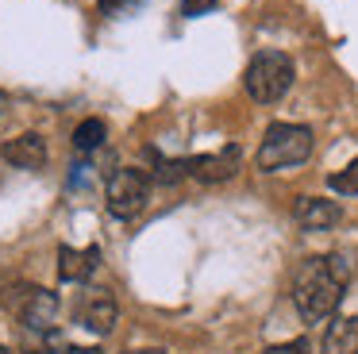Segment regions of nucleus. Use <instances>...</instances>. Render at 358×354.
<instances>
[{"label":"nucleus","instance_id":"f257e3e1","mask_svg":"<svg viewBox=\"0 0 358 354\" xmlns=\"http://www.w3.org/2000/svg\"><path fill=\"white\" fill-rule=\"evenodd\" d=\"M350 281V266L343 254H316L304 258L293 274V304L304 323H320L339 308Z\"/></svg>","mask_w":358,"mask_h":354},{"label":"nucleus","instance_id":"f03ea898","mask_svg":"<svg viewBox=\"0 0 358 354\" xmlns=\"http://www.w3.org/2000/svg\"><path fill=\"white\" fill-rule=\"evenodd\" d=\"M312 154V131L304 123H273L266 131L262 146H258V169L266 174H278L285 166H301Z\"/></svg>","mask_w":358,"mask_h":354},{"label":"nucleus","instance_id":"7ed1b4c3","mask_svg":"<svg viewBox=\"0 0 358 354\" xmlns=\"http://www.w3.org/2000/svg\"><path fill=\"white\" fill-rule=\"evenodd\" d=\"M293 58L281 50H262L250 58L247 66V77H243V85H247V92L258 100V104H273V100H281L289 89H293Z\"/></svg>","mask_w":358,"mask_h":354},{"label":"nucleus","instance_id":"20e7f679","mask_svg":"<svg viewBox=\"0 0 358 354\" xmlns=\"http://www.w3.org/2000/svg\"><path fill=\"white\" fill-rule=\"evenodd\" d=\"M8 312L20 320V327H55L58 320V297L39 285H20L4 297Z\"/></svg>","mask_w":358,"mask_h":354},{"label":"nucleus","instance_id":"39448f33","mask_svg":"<svg viewBox=\"0 0 358 354\" xmlns=\"http://www.w3.org/2000/svg\"><path fill=\"white\" fill-rule=\"evenodd\" d=\"M150 192V177L143 169H116L108 177V189H104V200H108V212L116 220H131V215L143 212Z\"/></svg>","mask_w":358,"mask_h":354},{"label":"nucleus","instance_id":"423d86ee","mask_svg":"<svg viewBox=\"0 0 358 354\" xmlns=\"http://www.w3.org/2000/svg\"><path fill=\"white\" fill-rule=\"evenodd\" d=\"M120 320V304L108 289H85L78 300H73V323L93 335H108Z\"/></svg>","mask_w":358,"mask_h":354},{"label":"nucleus","instance_id":"0eeeda50","mask_svg":"<svg viewBox=\"0 0 358 354\" xmlns=\"http://www.w3.org/2000/svg\"><path fill=\"white\" fill-rule=\"evenodd\" d=\"M235 174H239V146H227L220 154H196V158H189V177H196L204 185L227 181Z\"/></svg>","mask_w":358,"mask_h":354},{"label":"nucleus","instance_id":"6e6552de","mask_svg":"<svg viewBox=\"0 0 358 354\" xmlns=\"http://www.w3.org/2000/svg\"><path fill=\"white\" fill-rule=\"evenodd\" d=\"M0 158L8 162V166H20V169H43L47 166V143L35 131H27V135H16L0 146Z\"/></svg>","mask_w":358,"mask_h":354},{"label":"nucleus","instance_id":"1a4fd4ad","mask_svg":"<svg viewBox=\"0 0 358 354\" xmlns=\"http://www.w3.org/2000/svg\"><path fill=\"white\" fill-rule=\"evenodd\" d=\"M293 220L308 231H327L343 220V208L335 200H324V197H301L293 204Z\"/></svg>","mask_w":358,"mask_h":354},{"label":"nucleus","instance_id":"9d476101","mask_svg":"<svg viewBox=\"0 0 358 354\" xmlns=\"http://www.w3.org/2000/svg\"><path fill=\"white\" fill-rule=\"evenodd\" d=\"M96 262H101V250H96V246H85V250L62 246V250H58V277H62V281H85L96 269Z\"/></svg>","mask_w":358,"mask_h":354},{"label":"nucleus","instance_id":"9b49d317","mask_svg":"<svg viewBox=\"0 0 358 354\" xmlns=\"http://www.w3.org/2000/svg\"><path fill=\"white\" fill-rule=\"evenodd\" d=\"M324 354H358V316H343L327 327Z\"/></svg>","mask_w":358,"mask_h":354},{"label":"nucleus","instance_id":"f8f14e48","mask_svg":"<svg viewBox=\"0 0 358 354\" xmlns=\"http://www.w3.org/2000/svg\"><path fill=\"white\" fill-rule=\"evenodd\" d=\"M16 335L27 354H62V339L55 327H16Z\"/></svg>","mask_w":358,"mask_h":354},{"label":"nucleus","instance_id":"ddd939ff","mask_svg":"<svg viewBox=\"0 0 358 354\" xmlns=\"http://www.w3.org/2000/svg\"><path fill=\"white\" fill-rule=\"evenodd\" d=\"M104 139H108L104 120H81L78 131H73V146H78L81 154H93L96 146H104Z\"/></svg>","mask_w":358,"mask_h":354},{"label":"nucleus","instance_id":"4468645a","mask_svg":"<svg viewBox=\"0 0 358 354\" xmlns=\"http://www.w3.org/2000/svg\"><path fill=\"white\" fill-rule=\"evenodd\" d=\"M327 185H331L339 197H358V158L350 162L347 169H339V174H331L327 177Z\"/></svg>","mask_w":358,"mask_h":354},{"label":"nucleus","instance_id":"2eb2a0df","mask_svg":"<svg viewBox=\"0 0 358 354\" xmlns=\"http://www.w3.org/2000/svg\"><path fill=\"white\" fill-rule=\"evenodd\" d=\"M216 4L220 0H181V15H189V20H193V15H208Z\"/></svg>","mask_w":358,"mask_h":354},{"label":"nucleus","instance_id":"dca6fc26","mask_svg":"<svg viewBox=\"0 0 358 354\" xmlns=\"http://www.w3.org/2000/svg\"><path fill=\"white\" fill-rule=\"evenodd\" d=\"M266 354H312V351H308V343H304V339H293V343H278V346H270Z\"/></svg>","mask_w":358,"mask_h":354},{"label":"nucleus","instance_id":"f3484780","mask_svg":"<svg viewBox=\"0 0 358 354\" xmlns=\"http://www.w3.org/2000/svg\"><path fill=\"white\" fill-rule=\"evenodd\" d=\"M131 4H135V0H101V12H108V15H124Z\"/></svg>","mask_w":358,"mask_h":354},{"label":"nucleus","instance_id":"a211bd4d","mask_svg":"<svg viewBox=\"0 0 358 354\" xmlns=\"http://www.w3.org/2000/svg\"><path fill=\"white\" fill-rule=\"evenodd\" d=\"M62 354H101V351H96V346H66Z\"/></svg>","mask_w":358,"mask_h":354},{"label":"nucleus","instance_id":"6ab92c4d","mask_svg":"<svg viewBox=\"0 0 358 354\" xmlns=\"http://www.w3.org/2000/svg\"><path fill=\"white\" fill-rule=\"evenodd\" d=\"M4 108H8V97H4V92H0V115H4Z\"/></svg>","mask_w":358,"mask_h":354},{"label":"nucleus","instance_id":"aec40b11","mask_svg":"<svg viewBox=\"0 0 358 354\" xmlns=\"http://www.w3.org/2000/svg\"><path fill=\"white\" fill-rule=\"evenodd\" d=\"M131 354H166V351H131Z\"/></svg>","mask_w":358,"mask_h":354},{"label":"nucleus","instance_id":"412c9836","mask_svg":"<svg viewBox=\"0 0 358 354\" xmlns=\"http://www.w3.org/2000/svg\"><path fill=\"white\" fill-rule=\"evenodd\" d=\"M0 354H8V351H4V346H0Z\"/></svg>","mask_w":358,"mask_h":354}]
</instances>
